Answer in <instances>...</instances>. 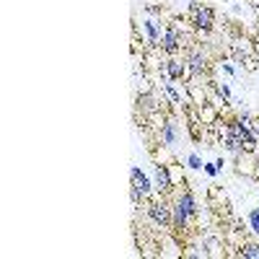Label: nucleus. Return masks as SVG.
<instances>
[{
  "mask_svg": "<svg viewBox=\"0 0 259 259\" xmlns=\"http://www.w3.org/2000/svg\"><path fill=\"white\" fill-rule=\"evenodd\" d=\"M171 210H174V221H171V228H174L177 233H184L189 231V223L192 218L197 215V202H194L192 192L184 189V192H177L174 202H171Z\"/></svg>",
  "mask_w": 259,
  "mask_h": 259,
  "instance_id": "1",
  "label": "nucleus"
},
{
  "mask_svg": "<svg viewBox=\"0 0 259 259\" xmlns=\"http://www.w3.org/2000/svg\"><path fill=\"white\" fill-rule=\"evenodd\" d=\"M189 21L197 31H210L212 21H215V11L210 6H202V3H192L189 6Z\"/></svg>",
  "mask_w": 259,
  "mask_h": 259,
  "instance_id": "2",
  "label": "nucleus"
},
{
  "mask_svg": "<svg viewBox=\"0 0 259 259\" xmlns=\"http://www.w3.org/2000/svg\"><path fill=\"white\" fill-rule=\"evenodd\" d=\"M148 215H150V221H153L156 226H161V228H168L171 221H174V210H171V205L163 197L148 202Z\"/></svg>",
  "mask_w": 259,
  "mask_h": 259,
  "instance_id": "3",
  "label": "nucleus"
},
{
  "mask_svg": "<svg viewBox=\"0 0 259 259\" xmlns=\"http://www.w3.org/2000/svg\"><path fill=\"white\" fill-rule=\"evenodd\" d=\"M130 182H133V202L135 205L150 197V182H148V177L143 174L138 166L130 171Z\"/></svg>",
  "mask_w": 259,
  "mask_h": 259,
  "instance_id": "4",
  "label": "nucleus"
},
{
  "mask_svg": "<svg viewBox=\"0 0 259 259\" xmlns=\"http://www.w3.org/2000/svg\"><path fill=\"white\" fill-rule=\"evenodd\" d=\"M182 45H184V36H182L179 26H177V24H171V26L166 29V34L161 36V50H163L166 55L174 57V55L182 50Z\"/></svg>",
  "mask_w": 259,
  "mask_h": 259,
  "instance_id": "5",
  "label": "nucleus"
},
{
  "mask_svg": "<svg viewBox=\"0 0 259 259\" xmlns=\"http://www.w3.org/2000/svg\"><path fill=\"white\" fill-rule=\"evenodd\" d=\"M187 68H189V73H192L194 78H200V75L207 73V57H205L202 47H192V50H189V55H187Z\"/></svg>",
  "mask_w": 259,
  "mask_h": 259,
  "instance_id": "6",
  "label": "nucleus"
},
{
  "mask_svg": "<svg viewBox=\"0 0 259 259\" xmlns=\"http://www.w3.org/2000/svg\"><path fill=\"white\" fill-rule=\"evenodd\" d=\"M174 187H177V182L171 179L168 166L166 163H156V189L161 194H168V192H174Z\"/></svg>",
  "mask_w": 259,
  "mask_h": 259,
  "instance_id": "7",
  "label": "nucleus"
},
{
  "mask_svg": "<svg viewBox=\"0 0 259 259\" xmlns=\"http://www.w3.org/2000/svg\"><path fill=\"white\" fill-rule=\"evenodd\" d=\"M163 68H166L168 80H182V78L189 73V68H187V60H177V57L166 60V62H163Z\"/></svg>",
  "mask_w": 259,
  "mask_h": 259,
  "instance_id": "8",
  "label": "nucleus"
},
{
  "mask_svg": "<svg viewBox=\"0 0 259 259\" xmlns=\"http://www.w3.org/2000/svg\"><path fill=\"white\" fill-rule=\"evenodd\" d=\"M158 138H161V145L171 148V145L177 143V124L171 122V119H163V124H161V133H158Z\"/></svg>",
  "mask_w": 259,
  "mask_h": 259,
  "instance_id": "9",
  "label": "nucleus"
},
{
  "mask_svg": "<svg viewBox=\"0 0 259 259\" xmlns=\"http://www.w3.org/2000/svg\"><path fill=\"white\" fill-rule=\"evenodd\" d=\"M145 31H148V36H150V41H153V45H158V41H161V34H158V26H156L153 18L145 21Z\"/></svg>",
  "mask_w": 259,
  "mask_h": 259,
  "instance_id": "10",
  "label": "nucleus"
},
{
  "mask_svg": "<svg viewBox=\"0 0 259 259\" xmlns=\"http://www.w3.org/2000/svg\"><path fill=\"white\" fill-rule=\"evenodd\" d=\"M239 254L246 256V259H259V246L256 244H241V251Z\"/></svg>",
  "mask_w": 259,
  "mask_h": 259,
  "instance_id": "11",
  "label": "nucleus"
},
{
  "mask_svg": "<svg viewBox=\"0 0 259 259\" xmlns=\"http://www.w3.org/2000/svg\"><path fill=\"white\" fill-rule=\"evenodd\" d=\"M249 228H251V231L259 236V207L249 212Z\"/></svg>",
  "mask_w": 259,
  "mask_h": 259,
  "instance_id": "12",
  "label": "nucleus"
},
{
  "mask_svg": "<svg viewBox=\"0 0 259 259\" xmlns=\"http://www.w3.org/2000/svg\"><path fill=\"white\" fill-rule=\"evenodd\" d=\"M187 163H189V168H202V166H205L197 153H189V156H187Z\"/></svg>",
  "mask_w": 259,
  "mask_h": 259,
  "instance_id": "13",
  "label": "nucleus"
},
{
  "mask_svg": "<svg viewBox=\"0 0 259 259\" xmlns=\"http://www.w3.org/2000/svg\"><path fill=\"white\" fill-rule=\"evenodd\" d=\"M218 171H221L218 163H205V174H207V177H218Z\"/></svg>",
  "mask_w": 259,
  "mask_h": 259,
  "instance_id": "14",
  "label": "nucleus"
},
{
  "mask_svg": "<svg viewBox=\"0 0 259 259\" xmlns=\"http://www.w3.org/2000/svg\"><path fill=\"white\" fill-rule=\"evenodd\" d=\"M218 94H221V99H223V101H228V99H231V91H228V85H218Z\"/></svg>",
  "mask_w": 259,
  "mask_h": 259,
  "instance_id": "15",
  "label": "nucleus"
},
{
  "mask_svg": "<svg viewBox=\"0 0 259 259\" xmlns=\"http://www.w3.org/2000/svg\"><path fill=\"white\" fill-rule=\"evenodd\" d=\"M251 133L259 138V117H254V124H251Z\"/></svg>",
  "mask_w": 259,
  "mask_h": 259,
  "instance_id": "16",
  "label": "nucleus"
},
{
  "mask_svg": "<svg viewBox=\"0 0 259 259\" xmlns=\"http://www.w3.org/2000/svg\"><path fill=\"white\" fill-rule=\"evenodd\" d=\"M254 177L259 179V163H256V168H254Z\"/></svg>",
  "mask_w": 259,
  "mask_h": 259,
  "instance_id": "17",
  "label": "nucleus"
}]
</instances>
